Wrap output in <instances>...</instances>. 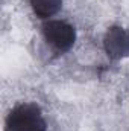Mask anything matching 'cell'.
Listing matches in <instances>:
<instances>
[{
    "instance_id": "cell-3",
    "label": "cell",
    "mask_w": 129,
    "mask_h": 131,
    "mask_svg": "<svg viewBox=\"0 0 129 131\" xmlns=\"http://www.w3.org/2000/svg\"><path fill=\"white\" fill-rule=\"evenodd\" d=\"M105 49L111 58L129 57V32L122 28H111L105 35Z\"/></svg>"
},
{
    "instance_id": "cell-2",
    "label": "cell",
    "mask_w": 129,
    "mask_h": 131,
    "mask_svg": "<svg viewBox=\"0 0 129 131\" xmlns=\"http://www.w3.org/2000/svg\"><path fill=\"white\" fill-rule=\"evenodd\" d=\"M43 35H44L46 41L59 53L70 50L76 40L74 28L61 20H50V21L44 23Z\"/></svg>"
},
{
    "instance_id": "cell-1",
    "label": "cell",
    "mask_w": 129,
    "mask_h": 131,
    "mask_svg": "<svg viewBox=\"0 0 129 131\" xmlns=\"http://www.w3.org/2000/svg\"><path fill=\"white\" fill-rule=\"evenodd\" d=\"M5 131H47V125L38 105L20 104L8 114Z\"/></svg>"
},
{
    "instance_id": "cell-4",
    "label": "cell",
    "mask_w": 129,
    "mask_h": 131,
    "mask_svg": "<svg viewBox=\"0 0 129 131\" xmlns=\"http://www.w3.org/2000/svg\"><path fill=\"white\" fill-rule=\"evenodd\" d=\"M31 5L40 18H49L61 9L62 0H31Z\"/></svg>"
}]
</instances>
